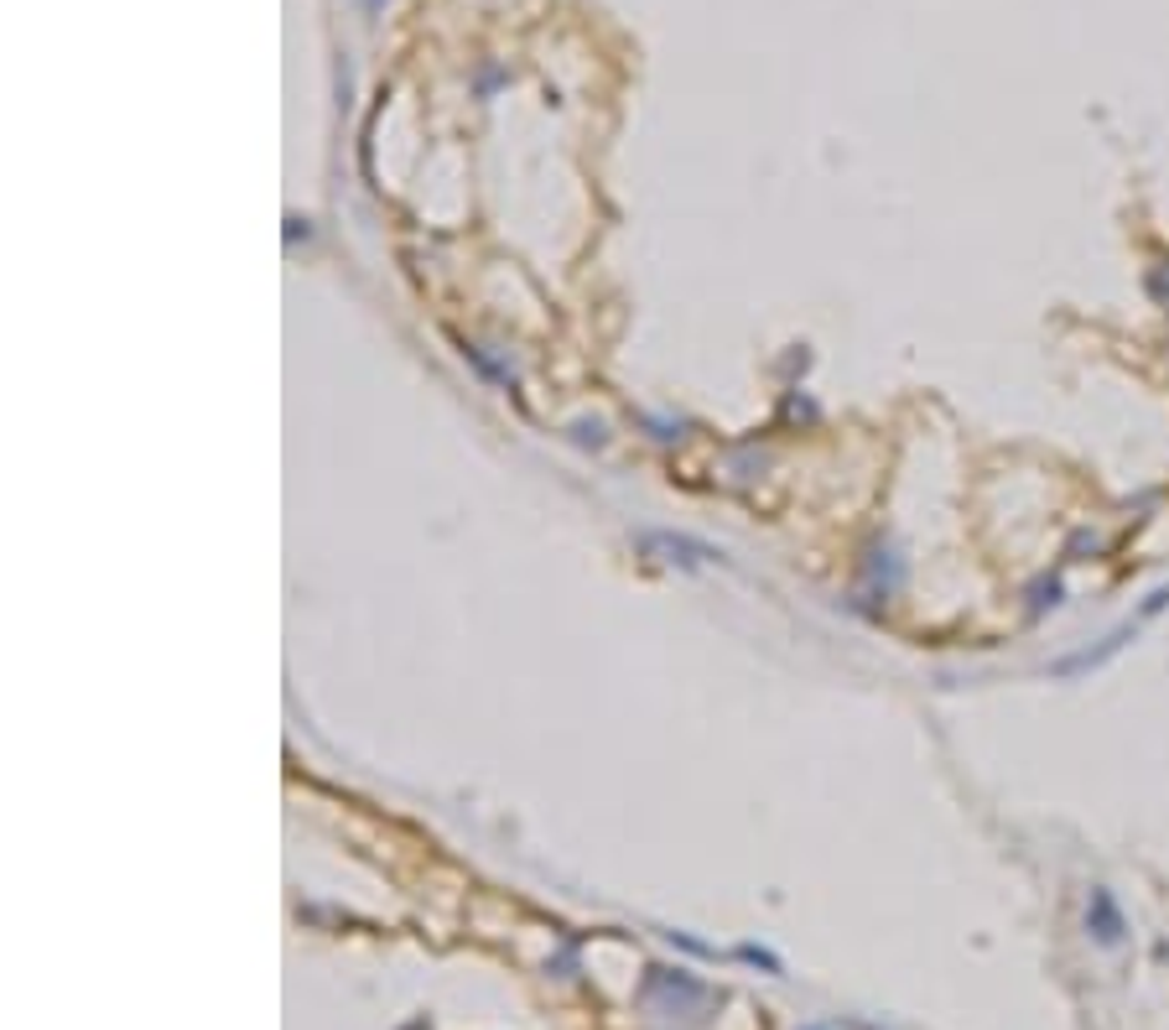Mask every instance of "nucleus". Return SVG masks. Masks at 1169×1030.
I'll list each match as a JSON object with an SVG mask.
<instances>
[{
	"instance_id": "f257e3e1",
	"label": "nucleus",
	"mask_w": 1169,
	"mask_h": 1030,
	"mask_svg": "<svg viewBox=\"0 0 1169 1030\" xmlns=\"http://www.w3.org/2000/svg\"><path fill=\"white\" fill-rule=\"evenodd\" d=\"M1086 927L1097 931V943H1123V910L1113 906L1107 890H1092V906H1086Z\"/></svg>"
},
{
	"instance_id": "f03ea898",
	"label": "nucleus",
	"mask_w": 1169,
	"mask_h": 1030,
	"mask_svg": "<svg viewBox=\"0 0 1169 1030\" xmlns=\"http://www.w3.org/2000/svg\"><path fill=\"white\" fill-rule=\"evenodd\" d=\"M1149 292H1154V297H1159V302H1165V308H1169V260H1165V266H1154V271H1149Z\"/></svg>"
}]
</instances>
